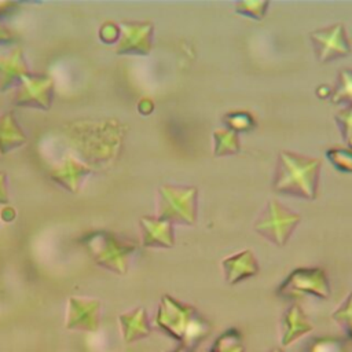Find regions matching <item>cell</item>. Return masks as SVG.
<instances>
[{
	"instance_id": "obj_1",
	"label": "cell",
	"mask_w": 352,
	"mask_h": 352,
	"mask_svg": "<svg viewBox=\"0 0 352 352\" xmlns=\"http://www.w3.org/2000/svg\"><path fill=\"white\" fill-rule=\"evenodd\" d=\"M155 324L173 340L194 349L210 333V324L197 312L195 307L169 294L161 297Z\"/></svg>"
},
{
	"instance_id": "obj_2",
	"label": "cell",
	"mask_w": 352,
	"mask_h": 352,
	"mask_svg": "<svg viewBox=\"0 0 352 352\" xmlns=\"http://www.w3.org/2000/svg\"><path fill=\"white\" fill-rule=\"evenodd\" d=\"M322 161L292 151H282L274 179V190L307 199H315Z\"/></svg>"
},
{
	"instance_id": "obj_3",
	"label": "cell",
	"mask_w": 352,
	"mask_h": 352,
	"mask_svg": "<svg viewBox=\"0 0 352 352\" xmlns=\"http://www.w3.org/2000/svg\"><path fill=\"white\" fill-rule=\"evenodd\" d=\"M84 245L91 252L95 263L111 272L124 275L138 246L118 238L110 231H94L85 236Z\"/></svg>"
},
{
	"instance_id": "obj_4",
	"label": "cell",
	"mask_w": 352,
	"mask_h": 352,
	"mask_svg": "<svg viewBox=\"0 0 352 352\" xmlns=\"http://www.w3.org/2000/svg\"><path fill=\"white\" fill-rule=\"evenodd\" d=\"M158 194V219L188 226L195 223L198 198V190L195 187L164 184L160 187Z\"/></svg>"
},
{
	"instance_id": "obj_5",
	"label": "cell",
	"mask_w": 352,
	"mask_h": 352,
	"mask_svg": "<svg viewBox=\"0 0 352 352\" xmlns=\"http://www.w3.org/2000/svg\"><path fill=\"white\" fill-rule=\"evenodd\" d=\"M301 216L285 208L276 199H270L267 208L254 223V228L264 238L278 246H283L292 235Z\"/></svg>"
},
{
	"instance_id": "obj_6",
	"label": "cell",
	"mask_w": 352,
	"mask_h": 352,
	"mask_svg": "<svg viewBox=\"0 0 352 352\" xmlns=\"http://www.w3.org/2000/svg\"><path fill=\"white\" fill-rule=\"evenodd\" d=\"M278 293L285 297L294 298L304 297L305 294L329 298L330 285L327 275L322 268H296L279 286Z\"/></svg>"
},
{
	"instance_id": "obj_7",
	"label": "cell",
	"mask_w": 352,
	"mask_h": 352,
	"mask_svg": "<svg viewBox=\"0 0 352 352\" xmlns=\"http://www.w3.org/2000/svg\"><path fill=\"white\" fill-rule=\"evenodd\" d=\"M54 98V81L47 76L28 74L19 84L14 103L21 107L48 110Z\"/></svg>"
},
{
	"instance_id": "obj_8",
	"label": "cell",
	"mask_w": 352,
	"mask_h": 352,
	"mask_svg": "<svg viewBox=\"0 0 352 352\" xmlns=\"http://www.w3.org/2000/svg\"><path fill=\"white\" fill-rule=\"evenodd\" d=\"M100 301L96 298L84 297H70L67 315H66V329L95 333L100 326Z\"/></svg>"
},
{
	"instance_id": "obj_9",
	"label": "cell",
	"mask_w": 352,
	"mask_h": 352,
	"mask_svg": "<svg viewBox=\"0 0 352 352\" xmlns=\"http://www.w3.org/2000/svg\"><path fill=\"white\" fill-rule=\"evenodd\" d=\"M311 40L315 45L316 55L320 62H327L338 56H345L351 51L342 23H336L329 28L318 29L311 33Z\"/></svg>"
},
{
	"instance_id": "obj_10",
	"label": "cell",
	"mask_w": 352,
	"mask_h": 352,
	"mask_svg": "<svg viewBox=\"0 0 352 352\" xmlns=\"http://www.w3.org/2000/svg\"><path fill=\"white\" fill-rule=\"evenodd\" d=\"M153 23L151 22H129L120 25V40L116 48L117 54L147 55L151 51Z\"/></svg>"
},
{
	"instance_id": "obj_11",
	"label": "cell",
	"mask_w": 352,
	"mask_h": 352,
	"mask_svg": "<svg viewBox=\"0 0 352 352\" xmlns=\"http://www.w3.org/2000/svg\"><path fill=\"white\" fill-rule=\"evenodd\" d=\"M142 243L146 248H172L175 243L172 223L158 217L140 219Z\"/></svg>"
},
{
	"instance_id": "obj_12",
	"label": "cell",
	"mask_w": 352,
	"mask_h": 352,
	"mask_svg": "<svg viewBox=\"0 0 352 352\" xmlns=\"http://www.w3.org/2000/svg\"><path fill=\"white\" fill-rule=\"evenodd\" d=\"M224 279L228 285H235L258 272V263L252 250H242L221 261Z\"/></svg>"
},
{
	"instance_id": "obj_13",
	"label": "cell",
	"mask_w": 352,
	"mask_h": 352,
	"mask_svg": "<svg viewBox=\"0 0 352 352\" xmlns=\"http://www.w3.org/2000/svg\"><path fill=\"white\" fill-rule=\"evenodd\" d=\"M122 338L126 344L136 342L150 336L151 326L144 308L138 307L118 316Z\"/></svg>"
},
{
	"instance_id": "obj_14",
	"label": "cell",
	"mask_w": 352,
	"mask_h": 352,
	"mask_svg": "<svg viewBox=\"0 0 352 352\" xmlns=\"http://www.w3.org/2000/svg\"><path fill=\"white\" fill-rule=\"evenodd\" d=\"M283 334H282V345L289 346L296 342L302 336L312 331L314 326L305 316L304 311L300 308L298 304H293L290 308L286 309L282 318Z\"/></svg>"
},
{
	"instance_id": "obj_15",
	"label": "cell",
	"mask_w": 352,
	"mask_h": 352,
	"mask_svg": "<svg viewBox=\"0 0 352 352\" xmlns=\"http://www.w3.org/2000/svg\"><path fill=\"white\" fill-rule=\"evenodd\" d=\"M30 74L21 48L14 50L10 56L0 58V89L7 91Z\"/></svg>"
},
{
	"instance_id": "obj_16",
	"label": "cell",
	"mask_w": 352,
	"mask_h": 352,
	"mask_svg": "<svg viewBox=\"0 0 352 352\" xmlns=\"http://www.w3.org/2000/svg\"><path fill=\"white\" fill-rule=\"evenodd\" d=\"M89 173V166L77 162V160H74L73 157H67L66 161L51 173V177L63 188L69 191H77L81 180L87 177Z\"/></svg>"
},
{
	"instance_id": "obj_17",
	"label": "cell",
	"mask_w": 352,
	"mask_h": 352,
	"mask_svg": "<svg viewBox=\"0 0 352 352\" xmlns=\"http://www.w3.org/2000/svg\"><path fill=\"white\" fill-rule=\"evenodd\" d=\"M26 136L23 131L15 121L12 113H7L0 117V154H7L8 151L25 144Z\"/></svg>"
},
{
	"instance_id": "obj_18",
	"label": "cell",
	"mask_w": 352,
	"mask_h": 352,
	"mask_svg": "<svg viewBox=\"0 0 352 352\" xmlns=\"http://www.w3.org/2000/svg\"><path fill=\"white\" fill-rule=\"evenodd\" d=\"M213 140H214L213 153L217 157L231 155V154H236L239 151L238 133L228 129V128L214 131L213 132Z\"/></svg>"
},
{
	"instance_id": "obj_19",
	"label": "cell",
	"mask_w": 352,
	"mask_h": 352,
	"mask_svg": "<svg viewBox=\"0 0 352 352\" xmlns=\"http://www.w3.org/2000/svg\"><path fill=\"white\" fill-rule=\"evenodd\" d=\"M224 122L234 132H248L254 126V120L248 111H230L224 116Z\"/></svg>"
},
{
	"instance_id": "obj_20",
	"label": "cell",
	"mask_w": 352,
	"mask_h": 352,
	"mask_svg": "<svg viewBox=\"0 0 352 352\" xmlns=\"http://www.w3.org/2000/svg\"><path fill=\"white\" fill-rule=\"evenodd\" d=\"M331 102H346L352 104V70H342L336 89L331 94Z\"/></svg>"
},
{
	"instance_id": "obj_21",
	"label": "cell",
	"mask_w": 352,
	"mask_h": 352,
	"mask_svg": "<svg viewBox=\"0 0 352 352\" xmlns=\"http://www.w3.org/2000/svg\"><path fill=\"white\" fill-rule=\"evenodd\" d=\"M333 319L344 329L348 338L352 340V292L333 312Z\"/></svg>"
},
{
	"instance_id": "obj_22",
	"label": "cell",
	"mask_w": 352,
	"mask_h": 352,
	"mask_svg": "<svg viewBox=\"0 0 352 352\" xmlns=\"http://www.w3.org/2000/svg\"><path fill=\"white\" fill-rule=\"evenodd\" d=\"M327 158L331 164L344 172H352V151L346 148L327 150Z\"/></svg>"
},
{
	"instance_id": "obj_23",
	"label": "cell",
	"mask_w": 352,
	"mask_h": 352,
	"mask_svg": "<svg viewBox=\"0 0 352 352\" xmlns=\"http://www.w3.org/2000/svg\"><path fill=\"white\" fill-rule=\"evenodd\" d=\"M268 1H239L235 6V10L238 14L249 15L254 19H261L265 15Z\"/></svg>"
},
{
	"instance_id": "obj_24",
	"label": "cell",
	"mask_w": 352,
	"mask_h": 352,
	"mask_svg": "<svg viewBox=\"0 0 352 352\" xmlns=\"http://www.w3.org/2000/svg\"><path fill=\"white\" fill-rule=\"evenodd\" d=\"M336 120L341 126L344 140L349 147H352V104H346L345 109L340 110L336 114Z\"/></svg>"
},
{
	"instance_id": "obj_25",
	"label": "cell",
	"mask_w": 352,
	"mask_h": 352,
	"mask_svg": "<svg viewBox=\"0 0 352 352\" xmlns=\"http://www.w3.org/2000/svg\"><path fill=\"white\" fill-rule=\"evenodd\" d=\"M309 352H344V345L340 342V340L331 337L318 338L312 344Z\"/></svg>"
},
{
	"instance_id": "obj_26",
	"label": "cell",
	"mask_w": 352,
	"mask_h": 352,
	"mask_svg": "<svg viewBox=\"0 0 352 352\" xmlns=\"http://www.w3.org/2000/svg\"><path fill=\"white\" fill-rule=\"evenodd\" d=\"M99 34L104 43H114L117 38H120V26L113 22H106L100 28Z\"/></svg>"
},
{
	"instance_id": "obj_27",
	"label": "cell",
	"mask_w": 352,
	"mask_h": 352,
	"mask_svg": "<svg viewBox=\"0 0 352 352\" xmlns=\"http://www.w3.org/2000/svg\"><path fill=\"white\" fill-rule=\"evenodd\" d=\"M8 202V191H7V176L4 172H0V204Z\"/></svg>"
},
{
	"instance_id": "obj_28",
	"label": "cell",
	"mask_w": 352,
	"mask_h": 352,
	"mask_svg": "<svg viewBox=\"0 0 352 352\" xmlns=\"http://www.w3.org/2000/svg\"><path fill=\"white\" fill-rule=\"evenodd\" d=\"M138 109H139V111H140L142 114H150V113L153 111V109H154V104H153V102H151L150 99L144 98V99H142V100L139 102Z\"/></svg>"
},
{
	"instance_id": "obj_29",
	"label": "cell",
	"mask_w": 352,
	"mask_h": 352,
	"mask_svg": "<svg viewBox=\"0 0 352 352\" xmlns=\"http://www.w3.org/2000/svg\"><path fill=\"white\" fill-rule=\"evenodd\" d=\"M12 33L10 30H7L6 28L0 26V45L1 44H7L10 41H12Z\"/></svg>"
},
{
	"instance_id": "obj_30",
	"label": "cell",
	"mask_w": 352,
	"mask_h": 352,
	"mask_svg": "<svg viewBox=\"0 0 352 352\" xmlns=\"http://www.w3.org/2000/svg\"><path fill=\"white\" fill-rule=\"evenodd\" d=\"M331 94H333V91H331V88H330L329 85H320V87L316 89V95H318L320 99H323V98H326V96H331Z\"/></svg>"
},
{
	"instance_id": "obj_31",
	"label": "cell",
	"mask_w": 352,
	"mask_h": 352,
	"mask_svg": "<svg viewBox=\"0 0 352 352\" xmlns=\"http://www.w3.org/2000/svg\"><path fill=\"white\" fill-rule=\"evenodd\" d=\"M170 352H195V349L194 348H191V346H187V345H184V344H179L173 351H170Z\"/></svg>"
},
{
	"instance_id": "obj_32",
	"label": "cell",
	"mask_w": 352,
	"mask_h": 352,
	"mask_svg": "<svg viewBox=\"0 0 352 352\" xmlns=\"http://www.w3.org/2000/svg\"><path fill=\"white\" fill-rule=\"evenodd\" d=\"M272 352H279V351H278V349H274V351H272Z\"/></svg>"
}]
</instances>
